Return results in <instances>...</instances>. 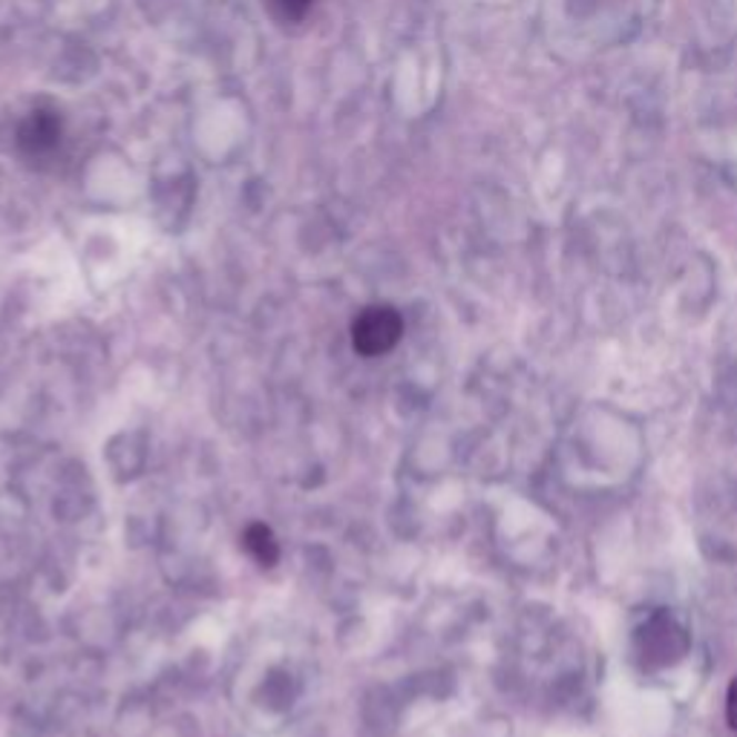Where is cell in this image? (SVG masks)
I'll return each instance as SVG.
<instances>
[{"mask_svg": "<svg viewBox=\"0 0 737 737\" xmlns=\"http://www.w3.org/2000/svg\"><path fill=\"white\" fill-rule=\"evenodd\" d=\"M401 334H404V317L390 305H372L357 314L355 326H352V343L361 355L377 357L395 349Z\"/></svg>", "mask_w": 737, "mask_h": 737, "instance_id": "6da1fadb", "label": "cell"}, {"mask_svg": "<svg viewBox=\"0 0 737 737\" xmlns=\"http://www.w3.org/2000/svg\"><path fill=\"white\" fill-rule=\"evenodd\" d=\"M61 142V119L52 110H36L18 130V144L27 157H47Z\"/></svg>", "mask_w": 737, "mask_h": 737, "instance_id": "7a4b0ae2", "label": "cell"}, {"mask_svg": "<svg viewBox=\"0 0 737 737\" xmlns=\"http://www.w3.org/2000/svg\"><path fill=\"white\" fill-rule=\"evenodd\" d=\"M683 648H686V639H683L680 628L672 619H654L643 632V657L654 666H666V663L677 659Z\"/></svg>", "mask_w": 737, "mask_h": 737, "instance_id": "3957f363", "label": "cell"}, {"mask_svg": "<svg viewBox=\"0 0 737 737\" xmlns=\"http://www.w3.org/2000/svg\"><path fill=\"white\" fill-rule=\"evenodd\" d=\"M245 547H249L251 556L263 567H271L280 559V547H276L274 542V533L265 525H251L249 531H245Z\"/></svg>", "mask_w": 737, "mask_h": 737, "instance_id": "277c9868", "label": "cell"}, {"mask_svg": "<svg viewBox=\"0 0 737 737\" xmlns=\"http://www.w3.org/2000/svg\"><path fill=\"white\" fill-rule=\"evenodd\" d=\"M271 3H274V9L283 14V18L297 21V18H303V14L312 9L314 0H271Z\"/></svg>", "mask_w": 737, "mask_h": 737, "instance_id": "5b68a950", "label": "cell"}, {"mask_svg": "<svg viewBox=\"0 0 737 737\" xmlns=\"http://www.w3.org/2000/svg\"><path fill=\"white\" fill-rule=\"evenodd\" d=\"M726 720H729L731 729L737 731V677L731 680L729 691H726Z\"/></svg>", "mask_w": 737, "mask_h": 737, "instance_id": "8992f818", "label": "cell"}]
</instances>
